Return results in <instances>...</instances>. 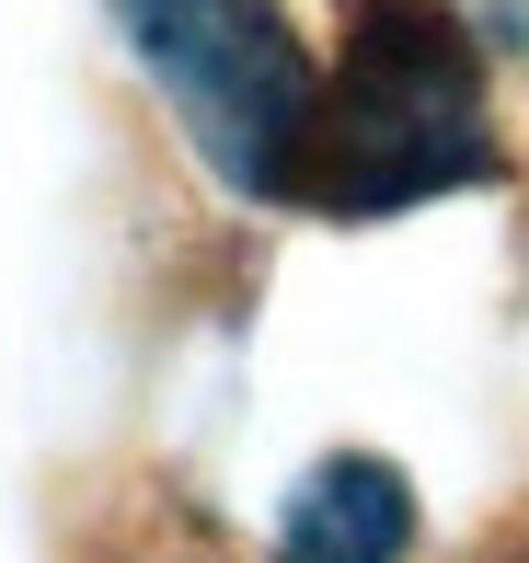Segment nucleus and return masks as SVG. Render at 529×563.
Listing matches in <instances>:
<instances>
[{"instance_id": "1", "label": "nucleus", "mask_w": 529, "mask_h": 563, "mask_svg": "<svg viewBox=\"0 0 529 563\" xmlns=\"http://www.w3.org/2000/svg\"><path fill=\"white\" fill-rule=\"evenodd\" d=\"M484 173H495V139H484V69H472L461 23L438 0H357L345 69L311 81V115H299L288 196L334 219H381L438 185H484Z\"/></svg>"}, {"instance_id": "2", "label": "nucleus", "mask_w": 529, "mask_h": 563, "mask_svg": "<svg viewBox=\"0 0 529 563\" xmlns=\"http://www.w3.org/2000/svg\"><path fill=\"white\" fill-rule=\"evenodd\" d=\"M115 12L162 69V92L185 104L196 150L242 196H288V150L311 115V58L288 46V23L265 0H115Z\"/></svg>"}, {"instance_id": "3", "label": "nucleus", "mask_w": 529, "mask_h": 563, "mask_svg": "<svg viewBox=\"0 0 529 563\" xmlns=\"http://www.w3.org/2000/svg\"><path fill=\"white\" fill-rule=\"evenodd\" d=\"M403 541H415V495L392 460H322L288 506L276 563H403Z\"/></svg>"}]
</instances>
